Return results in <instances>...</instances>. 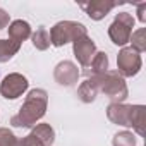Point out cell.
Instances as JSON below:
<instances>
[{
  "label": "cell",
  "mask_w": 146,
  "mask_h": 146,
  "mask_svg": "<svg viewBox=\"0 0 146 146\" xmlns=\"http://www.w3.org/2000/svg\"><path fill=\"white\" fill-rule=\"evenodd\" d=\"M143 60L141 53L132 50L131 46H122V50L117 55V72L122 78H132L141 70Z\"/></svg>",
  "instance_id": "5"
},
{
  "label": "cell",
  "mask_w": 146,
  "mask_h": 146,
  "mask_svg": "<svg viewBox=\"0 0 146 146\" xmlns=\"http://www.w3.org/2000/svg\"><path fill=\"white\" fill-rule=\"evenodd\" d=\"M108 70V57L105 52H96V55L93 57L91 64L84 69V76L86 78H95V76H102Z\"/></svg>",
  "instance_id": "13"
},
{
  "label": "cell",
  "mask_w": 146,
  "mask_h": 146,
  "mask_svg": "<svg viewBox=\"0 0 146 146\" xmlns=\"http://www.w3.org/2000/svg\"><path fill=\"white\" fill-rule=\"evenodd\" d=\"M72 52H74V57L78 58V62L86 69V67L91 64L93 57L96 55V45H95V41L86 35V36L78 38L74 43H72Z\"/></svg>",
  "instance_id": "9"
},
{
  "label": "cell",
  "mask_w": 146,
  "mask_h": 146,
  "mask_svg": "<svg viewBox=\"0 0 146 146\" xmlns=\"http://www.w3.org/2000/svg\"><path fill=\"white\" fill-rule=\"evenodd\" d=\"M98 86L100 91L112 100V103H124L129 96L127 84L117 70H107L105 74L98 76Z\"/></svg>",
  "instance_id": "2"
},
{
  "label": "cell",
  "mask_w": 146,
  "mask_h": 146,
  "mask_svg": "<svg viewBox=\"0 0 146 146\" xmlns=\"http://www.w3.org/2000/svg\"><path fill=\"white\" fill-rule=\"evenodd\" d=\"M131 127H132L139 136H144V107H143V105H132Z\"/></svg>",
  "instance_id": "16"
},
{
  "label": "cell",
  "mask_w": 146,
  "mask_h": 146,
  "mask_svg": "<svg viewBox=\"0 0 146 146\" xmlns=\"http://www.w3.org/2000/svg\"><path fill=\"white\" fill-rule=\"evenodd\" d=\"M131 43H132V50H136L137 53H143L144 50H146V29L144 28H139L137 31H134L132 35H131V40H129Z\"/></svg>",
  "instance_id": "18"
},
{
  "label": "cell",
  "mask_w": 146,
  "mask_h": 146,
  "mask_svg": "<svg viewBox=\"0 0 146 146\" xmlns=\"http://www.w3.org/2000/svg\"><path fill=\"white\" fill-rule=\"evenodd\" d=\"M9 14L4 11V9H0V29H4V28H7L9 26Z\"/></svg>",
  "instance_id": "22"
},
{
  "label": "cell",
  "mask_w": 146,
  "mask_h": 146,
  "mask_svg": "<svg viewBox=\"0 0 146 146\" xmlns=\"http://www.w3.org/2000/svg\"><path fill=\"white\" fill-rule=\"evenodd\" d=\"M21 50V43L12 41V40H0V64L9 62L17 52Z\"/></svg>",
  "instance_id": "15"
},
{
  "label": "cell",
  "mask_w": 146,
  "mask_h": 146,
  "mask_svg": "<svg viewBox=\"0 0 146 146\" xmlns=\"http://www.w3.org/2000/svg\"><path fill=\"white\" fill-rule=\"evenodd\" d=\"M31 40H33V46L36 48V50H46L52 43H50V35H48V31L45 29V26H40L33 35H31Z\"/></svg>",
  "instance_id": "17"
},
{
  "label": "cell",
  "mask_w": 146,
  "mask_h": 146,
  "mask_svg": "<svg viewBox=\"0 0 146 146\" xmlns=\"http://www.w3.org/2000/svg\"><path fill=\"white\" fill-rule=\"evenodd\" d=\"M46 107L48 93L41 88H35L28 93L19 112L11 119V124L14 127H33L40 119H43V115L46 113Z\"/></svg>",
  "instance_id": "1"
},
{
  "label": "cell",
  "mask_w": 146,
  "mask_h": 146,
  "mask_svg": "<svg viewBox=\"0 0 146 146\" xmlns=\"http://www.w3.org/2000/svg\"><path fill=\"white\" fill-rule=\"evenodd\" d=\"M28 88H29V83H28L26 76L19 74V72H11L0 83V95L5 100H16Z\"/></svg>",
  "instance_id": "6"
},
{
  "label": "cell",
  "mask_w": 146,
  "mask_h": 146,
  "mask_svg": "<svg viewBox=\"0 0 146 146\" xmlns=\"http://www.w3.org/2000/svg\"><path fill=\"white\" fill-rule=\"evenodd\" d=\"M55 131L50 124H38L26 137L17 139V146H52Z\"/></svg>",
  "instance_id": "7"
},
{
  "label": "cell",
  "mask_w": 146,
  "mask_h": 146,
  "mask_svg": "<svg viewBox=\"0 0 146 146\" xmlns=\"http://www.w3.org/2000/svg\"><path fill=\"white\" fill-rule=\"evenodd\" d=\"M100 93V86H98V76L95 78H86L84 83L79 84L78 88V96L83 103H91L96 100V95Z\"/></svg>",
  "instance_id": "12"
},
{
  "label": "cell",
  "mask_w": 146,
  "mask_h": 146,
  "mask_svg": "<svg viewBox=\"0 0 146 146\" xmlns=\"http://www.w3.org/2000/svg\"><path fill=\"white\" fill-rule=\"evenodd\" d=\"M113 146H136V136L131 131H120L112 139Z\"/></svg>",
  "instance_id": "19"
},
{
  "label": "cell",
  "mask_w": 146,
  "mask_h": 146,
  "mask_svg": "<svg viewBox=\"0 0 146 146\" xmlns=\"http://www.w3.org/2000/svg\"><path fill=\"white\" fill-rule=\"evenodd\" d=\"M50 43L53 46H64L67 43H74L78 38L86 36V26L76 21H60L50 29Z\"/></svg>",
  "instance_id": "3"
},
{
  "label": "cell",
  "mask_w": 146,
  "mask_h": 146,
  "mask_svg": "<svg viewBox=\"0 0 146 146\" xmlns=\"http://www.w3.org/2000/svg\"><path fill=\"white\" fill-rule=\"evenodd\" d=\"M132 28H134L132 14L119 12L113 19V23L108 26V36H110L112 43H115L117 46H124L125 43H129L131 35H132Z\"/></svg>",
  "instance_id": "4"
},
{
  "label": "cell",
  "mask_w": 146,
  "mask_h": 146,
  "mask_svg": "<svg viewBox=\"0 0 146 146\" xmlns=\"http://www.w3.org/2000/svg\"><path fill=\"white\" fill-rule=\"evenodd\" d=\"M119 5V2H110V0H93L90 4H81L79 7L93 19V21H100L103 19L112 9H115Z\"/></svg>",
  "instance_id": "11"
},
{
  "label": "cell",
  "mask_w": 146,
  "mask_h": 146,
  "mask_svg": "<svg viewBox=\"0 0 146 146\" xmlns=\"http://www.w3.org/2000/svg\"><path fill=\"white\" fill-rule=\"evenodd\" d=\"M0 146H17V136L7 127H0Z\"/></svg>",
  "instance_id": "20"
},
{
  "label": "cell",
  "mask_w": 146,
  "mask_h": 146,
  "mask_svg": "<svg viewBox=\"0 0 146 146\" xmlns=\"http://www.w3.org/2000/svg\"><path fill=\"white\" fill-rule=\"evenodd\" d=\"M137 19L141 23H146V2L137 4Z\"/></svg>",
  "instance_id": "21"
},
{
  "label": "cell",
  "mask_w": 146,
  "mask_h": 146,
  "mask_svg": "<svg viewBox=\"0 0 146 146\" xmlns=\"http://www.w3.org/2000/svg\"><path fill=\"white\" fill-rule=\"evenodd\" d=\"M29 36H31V26H29L28 21L17 19V21H14V23L9 24V40L17 41V43H23Z\"/></svg>",
  "instance_id": "14"
},
{
  "label": "cell",
  "mask_w": 146,
  "mask_h": 146,
  "mask_svg": "<svg viewBox=\"0 0 146 146\" xmlns=\"http://www.w3.org/2000/svg\"><path fill=\"white\" fill-rule=\"evenodd\" d=\"M53 79L57 84L60 86H65V88H70L74 86L79 79V70H78V65L70 60H62L55 65L53 69Z\"/></svg>",
  "instance_id": "8"
},
{
  "label": "cell",
  "mask_w": 146,
  "mask_h": 146,
  "mask_svg": "<svg viewBox=\"0 0 146 146\" xmlns=\"http://www.w3.org/2000/svg\"><path fill=\"white\" fill-rule=\"evenodd\" d=\"M107 117L110 122L124 127H131V119H132V105L125 103H110L107 107Z\"/></svg>",
  "instance_id": "10"
}]
</instances>
